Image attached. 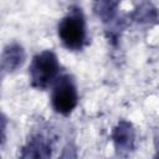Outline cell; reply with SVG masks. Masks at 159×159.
I'll return each instance as SVG.
<instances>
[{
    "label": "cell",
    "mask_w": 159,
    "mask_h": 159,
    "mask_svg": "<svg viewBox=\"0 0 159 159\" xmlns=\"http://www.w3.org/2000/svg\"><path fill=\"white\" fill-rule=\"evenodd\" d=\"M5 133H6V118L2 114L1 116V144L5 142Z\"/></svg>",
    "instance_id": "obj_9"
},
{
    "label": "cell",
    "mask_w": 159,
    "mask_h": 159,
    "mask_svg": "<svg viewBox=\"0 0 159 159\" xmlns=\"http://www.w3.org/2000/svg\"><path fill=\"white\" fill-rule=\"evenodd\" d=\"M78 103V92L73 77L68 73L57 77L52 84L51 104L56 113L70 116Z\"/></svg>",
    "instance_id": "obj_3"
},
{
    "label": "cell",
    "mask_w": 159,
    "mask_h": 159,
    "mask_svg": "<svg viewBox=\"0 0 159 159\" xmlns=\"http://www.w3.org/2000/svg\"><path fill=\"white\" fill-rule=\"evenodd\" d=\"M155 149H157L155 158H159V134L155 137Z\"/></svg>",
    "instance_id": "obj_10"
},
{
    "label": "cell",
    "mask_w": 159,
    "mask_h": 159,
    "mask_svg": "<svg viewBox=\"0 0 159 159\" xmlns=\"http://www.w3.org/2000/svg\"><path fill=\"white\" fill-rule=\"evenodd\" d=\"M30 84L32 88L43 91L55 83L60 76V63L57 56L51 50L36 53L29 67Z\"/></svg>",
    "instance_id": "obj_1"
},
{
    "label": "cell",
    "mask_w": 159,
    "mask_h": 159,
    "mask_svg": "<svg viewBox=\"0 0 159 159\" xmlns=\"http://www.w3.org/2000/svg\"><path fill=\"white\" fill-rule=\"evenodd\" d=\"M26 55L24 47L17 43L12 42L9 43L1 55V70L5 73H12L17 71L25 62Z\"/></svg>",
    "instance_id": "obj_6"
},
{
    "label": "cell",
    "mask_w": 159,
    "mask_h": 159,
    "mask_svg": "<svg viewBox=\"0 0 159 159\" xmlns=\"http://www.w3.org/2000/svg\"><path fill=\"white\" fill-rule=\"evenodd\" d=\"M62 45L70 51H80L86 43V21L81 7L72 6L61 19L57 27Z\"/></svg>",
    "instance_id": "obj_2"
},
{
    "label": "cell",
    "mask_w": 159,
    "mask_h": 159,
    "mask_svg": "<svg viewBox=\"0 0 159 159\" xmlns=\"http://www.w3.org/2000/svg\"><path fill=\"white\" fill-rule=\"evenodd\" d=\"M112 142L116 154L128 157L135 148V129L129 120L120 119L112 130Z\"/></svg>",
    "instance_id": "obj_4"
},
{
    "label": "cell",
    "mask_w": 159,
    "mask_h": 159,
    "mask_svg": "<svg viewBox=\"0 0 159 159\" xmlns=\"http://www.w3.org/2000/svg\"><path fill=\"white\" fill-rule=\"evenodd\" d=\"M130 20L139 25H154L159 22V11L149 0H143L130 14Z\"/></svg>",
    "instance_id": "obj_7"
},
{
    "label": "cell",
    "mask_w": 159,
    "mask_h": 159,
    "mask_svg": "<svg viewBox=\"0 0 159 159\" xmlns=\"http://www.w3.org/2000/svg\"><path fill=\"white\" fill-rule=\"evenodd\" d=\"M51 155L52 143L46 135L41 133L32 134L22 147L20 154L21 158H50Z\"/></svg>",
    "instance_id": "obj_5"
},
{
    "label": "cell",
    "mask_w": 159,
    "mask_h": 159,
    "mask_svg": "<svg viewBox=\"0 0 159 159\" xmlns=\"http://www.w3.org/2000/svg\"><path fill=\"white\" fill-rule=\"evenodd\" d=\"M120 0H93V14L103 22L111 24L117 19Z\"/></svg>",
    "instance_id": "obj_8"
}]
</instances>
